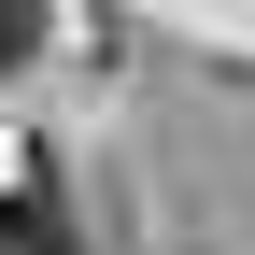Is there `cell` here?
Masks as SVG:
<instances>
[{
    "instance_id": "obj_1",
    "label": "cell",
    "mask_w": 255,
    "mask_h": 255,
    "mask_svg": "<svg viewBox=\"0 0 255 255\" xmlns=\"http://www.w3.org/2000/svg\"><path fill=\"white\" fill-rule=\"evenodd\" d=\"M0 255H71L57 241V199H0Z\"/></svg>"
},
{
    "instance_id": "obj_2",
    "label": "cell",
    "mask_w": 255,
    "mask_h": 255,
    "mask_svg": "<svg viewBox=\"0 0 255 255\" xmlns=\"http://www.w3.org/2000/svg\"><path fill=\"white\" fill-rule=\"evenodd\" d=\"M43 43V0H0V57H28Z\"/></svg>"
}]
</instances>
